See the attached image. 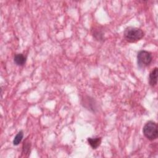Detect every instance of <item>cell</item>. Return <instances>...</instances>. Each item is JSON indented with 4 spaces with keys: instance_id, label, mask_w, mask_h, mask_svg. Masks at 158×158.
<instances>
[{
    "instance_id": "obj_1",
    "label": "cell",
    "mask_w": 158,
    "mask_h": 158,
    "mask_svg": "<svg viewBox=\"0 0 158 158\" xmlns=\"http://www.w3.org/2000/svg\"><path fill=\"white\" fill-rule=\"evenodd\" d=\"M144 36V31L141 28L137 27H127L123 32L125 40L129 43H135L142 39Z\"/></svg>"
},
{
    "instance_id": "obj_2",
    "label": "cell",
    "mask_w": 158,
    "mask_h": 158,
    "mask_svg": "<svg viewBox=\"0 0 158 158\" xmlns=\"http://www.w3.org/2000/svg\"><path fill=\"white\" fill-rule=\"evenodd\" d=\"M143 132L144 136L150 141L155 140L157 138V125L152 120L148 121L145 123L143 128Z\"/></svg>"
},
{
    "instance_id": "obj_3",
    "label": "cell",
    "mask_w": 158,
    "mask_h": 158,
    "mask_svg": "<svg viewBox=\"0 0 158 158\" xmlns=\"http://www.w3.org/2000/svg\"><path fill=\"white\" fill-rule=\"evenodd\" d=\"M152 60V56L150 52L146 50H141L138 52L137 62L140 68H144L148 66Z\"/></svg>"
},
{
    "instance_id": "obj_4",
    "label": "cell",
    "mask_w": 158,
    "mask_h": 158,
    "mask_svg": "<svg viewBox=\"0 0 158 158\" xmlns=\"http://www.w3.org/2000/svg\"><path fill=\"white\" fill-rule=\"evenodd\" d=\"M157 74H158L157 67H155L149 73V85L152 87L155 86L157 83Z\"/></svg>"
},
{
    "instance_id": "obj_5",
    "label": "cell",
    "mask_w": 158,
    "mask_h": 158,
    "mask_svg": "<svg viewBox=\"0 0 158 158\" xmlns=\"http://www.w3.org/2000/svg\"><path fill=\"white\" fill-rule=\"evenodd\" d=\"M26 60H27V57L21 53L15 54L14 58V61L15 64L19 66L23 65L26 62Z\"/></svg>"
},
{
    "instance_id": "obj_6",
    "label": "cell",
    "mask_w": 158,
    "mask_h": 158,
    "mask_svg": "<svg viewBox=\"0 0 158 158\" xmlns=\"http://www.w3.org/2000/svg\"><path fill=\"white\" fill-rule=\"evenodd\" d=\"M88 142L93 149H96L101 144V137L88 138Z\"/></svg>"
},
{
    "instance_id": "obj_7",
    "label": "cell",
    "mask_w": 158,
    "mask_h": 158,
    "mask_svg": "<svg viewBox=\"0 0 158 158\" xmlns=\"http://www.w3.org/2000/svg\"><path fill=\"white\" fill-rule=\"evenodd\" d=\"M30 148H31V143L30 140L27 138L23 143L22 146V154L26 156H28L30 152Z\"/></svg>"
},
{
    "instance_id": "obj_8",
    "label": "cell",
    "mask_w": 158,
    "mask_h": 158,
    "mask_svg": "<svg viewBox=\"0 0 158 158\" xmlns=\"http://www.w3.org/2000/svg\"><path fill=\"white\" fill-rule=\"evenodd\" d=\"M23 138V132L21 130L18 132L13 139V144L15 146H17L20 144Z\"/></svg>"
},
{
    "instance_id": "obj_9",
    "label": "cell",
    "mask_w": 158,
    "mask_h": 158,
    "mask_svg": "<svg viewBox=\"0 0 158 158\" xmlns=\"http://www.w3.org/2000/svg\"><path fill=\"white\" fill-rule=\"evenodd\" d=\"M93 34V35L94 36V38L98 40H101L103 39V34H102V33H101V31H99L98 30H94Z\"/></svg>"
}]
</instances>
